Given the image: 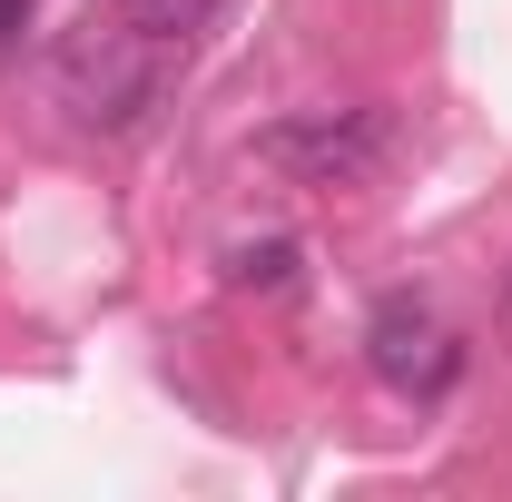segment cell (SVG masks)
Wrapping results in <instances>:
<instances>
[{
  "mask_svg": "<svg viewBox=\"0 0 512 502\" xmlns=\"http://www.w3.org/2000/svg\"><path fill=\"white\" fill-rule=\"evenodd\" d=\"M503 335H512V276H503Z\"/></svg>",
  "mask_w": 512,
  "mask_h": 502,
  "instance_id": "cell-7",
  "label": "cell"
},
{
  "mask_svg": "<svg viewBox=\"0 0 512 502\" xmlns=\"http://www.w3.org/2000/svg\"><path fill=\"white\" fill-rule=\"evenodd\" d=\"M168 60H178V50L138 40L128 20L79 30V40L60 50V109L89 128V138H128V128L158 119V99H168Z\"/></svg>",
  "mask_w": 512,
  "mask_h": 502,
  "instance_id": "cell-1",
  "label": "cell"
},
{
  "mask_svg": "<svg viewBox=\"0 0 512 502\" xmlns=\"http://www.w3.org/2000/svg\"><path fill=\"white\" fill-rule=\"evenodd\" d=\"M217 10H227V0H119V20L138 30V40H158V50H188Z\"/></svg>",
  "mask_w": 512,
  "mask_h": 502,
  "instance_id": "cell-4",
  "label": "cell"
},
{
  "mask_svg": "<svg viewBox=\"0 0 512 502\" xmlns=\"http://www.w3.org/2000/svg\"><path fill=\"white\" fill-rule=\"evenodd\" d=\"M394 138L404 128L375 99H355V109H286L256 138V168H276L286 188H365V178H384Z\"/></svg>",
  "mask_w": 512,
  "mask_h": 502,
  "instance_id": "cell-2",
  "label": "cell"
},
{
  "mask_svg": "<svg viewBox=\"0 0 512 502\" xmlns=\"http://www.w3.org/2000/svg\"><path fill=\"white\" fill-rule=\"evenodd\" d=\"M30 30V0H0V60H10V40Z\"/></svg>",
  "mask_w": 512,
  "mask_h": 502,
  "instance_id": "cell-6",
  "label": "cell"
},
{
  "mask_svg": "<svg viewBox=\"0 0 512 502\" xmlns=\"http://www.w3.org/2000/svg\"><path fill=\"white\" fill-rule=\"evenodd\" d=\"M227 286H237V296H286V286H296V247H286V237L237 247V256H227Z\"/></svg>",
  "mask_w": 512,
  "mask_h": 502,
  "instance_id": "cell-5",
  "label": "cell"
},
{
  "mask_svg": "<svg viewBox=\"0 0 512 502\" xmlns=\"http://www.w3.org/2000/svg\"><path fill=\"white\" fill-rule=\"evenodd\" d=\"M365 365H375L394 394H444L453 365H463V345H453V325L424 296H384L365 315Z\"/></svg>",
  "mask_w": 512,
  "mask_h": 502,
  "instance_id": "cell-3",
  "label": "cell"
}]
</instances>
